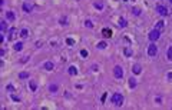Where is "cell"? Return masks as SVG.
<instances>
[{
	"instance_id": "6da1fadb",
	"label": "cell",
	"mask_w": 172,
	"mask_h": 110,
	"mask_svg": "<svg viewBox=\"0 0 172 110\" xmlns=\"http://www.w3.org/2000/svg\"><path fill=\"white\" fill-rule=\"evenodd\" d=\"M111 102H112L113 106H122V103H123V96H122L121 93H115V94H112Z\"/></svg>"
},
{
	"instance_id": "7a4b0ae2",
	"label": "cell",
	"mask_w": 172,
	"mask_h": 110,
	"mask_svg": "<svg viewBox=\"0 0 172 110\" xmlns=\"http://www.w3.org/2000/svg\"><path fill=\"white\" fill-rule=\"evenodd\" d=\"M156 53H158V47H156V44H149L148 46V56L149 57H155L156 56Z\"/></svg>"
},
{
	"instance_id": "3957f363",
	"label": "cell",
	"mask_w": 172,
	"mask_h": 110,
	"mask_svg": "<svg viewBox=\"0 0 172 110\" xmlns=\"http://www.w3.org/2000/svg\"><path fill=\"white\" fill-rule=\"evenodd\" d=\"M113 76H115L116 79H122V77H123V69H122L121 66H115V69H113Z\"/></svg>"
},
{
	"instance_id": "277c9868",
	"label": "cell",
	"mask_w": 172,
	"mask_h": 110,
	"mask_svg": "<svg viewBox=\"0 0 172 110\" xmlns=\"http://www.w3.org/2000/svg\"><path fill=\"white\" fill-rule=\"evenodd\" d=\"M161 37V33H159V30H152L151 33H149V40H152V42H155V40H158Z\"/></svg>"
},
{
	"instance_id": "5b68a950",
	"label": "cell",
	"mask_w": 172,
	"mask_h": 110,
	"mask_svg": "<svg viewBox=\"0 0 172 110\" xmlns=\"http://www.w3.org/2000/svg\"><path fill=\"white\" fill-rule=\"evenodd\" d=\"M156 11H158L161 16H168V9H166L165 6H162V4H158V6H156Z\"/></svg>"
},
{
	"instance_id": "8992f818",
	"label": "cell",
	"mask_w": 172,
	"mask_h": 110,
	"mask_svg": "<svg viewBox=\"0 0 172 110\" xmlns=\"http://www.w3.org/2000/svg\"><path fill=\"white\" fill-rule=\"evenodd\" d=\"M22 9H23V11H24V13H30V11L33 10V6H32L30 3H23Z\"/></svg>"
},
{
	"instance_id": "52a82bcc",
	"label": "cell",
	"mask_w": 172,
	"mask_h": 110,
	"mask_svg": "<svg viewBox=\"0 0 172 110\" xmlns=\"http://www.w3.org/2000/svg\"><path fill=\"white\" fill-rule=\"evenodd\" d=\"M53 67H55V64H53L52 62H46V63L43 64V69H44V70H53Z\"/></svg>"
},
{
	"instance_id": "ba28073f",
	"label": "cell",
	"mask_w": 172,
	"mask_h": 110,
	"mask_svg": "<svg viewBox=\"0 0 172 110\" xmlns=\"http://www.w3.org/2000/svg\"><path fill=\"white\" fill-rule=\"evenodd\" d=\"M164 27H165V21H164V20H159V21L156 23V27H155V29L161 31V30H164Z\"/></svg>"
},
{
	"instance_id": "9c48e42d",
	"label": "cell",
	"mask_w": 172,
	"mask_h": 110,
	"mask_svg": "<svg viewBox=\"0 0 172 110\" xmlns=\"http://www.w3.org/2000/svg\"><path fill=\"white\" fill-rule=\"evenodd\" d=\"M102 34H103L105 37H111V36H112V30H111V29H103V30H102Z\"/></svg>"
},
{
	"instance_id": "30bf717a",
	"label": "cell",
	"mask_w": 172,
	"mask_h": 110,
	"mask_svg": "<svg viewBox=\"0 0 172 110\" xmlns=\"http://www.w3.org/2000/svg\"><path fill=\"white\" fill-rule=\"evenodd\" d=\"M132 72H133L135 74H139V73L142 72V69H141V66H139V64H133V69H132Z\"/></svg>"
},
{
	"instance_id": "8fae6325",
	"label": "cell",
	"mask_w": 172,
	"mask_h": 110,
	"mask_svg": "<svg viewBox=\"0 0 172 110\" xmlns=\"http://www.w3.org/2000/svg\"><path fill=\"white\" fill-rule=\"evenodd\" d=\"M13 47H14V50H16V52H20V50L23 49V43H20V42H17V43H16L14 46H13Z\"/></svg>"
},
{
	"instance_id": "7c38bea8",
	"label": "cell",
	"mask_w": 172,
	"mask_h": 110,
	"mask_svg": "<svg viewBox=\"0 0 172 110\" xmlns=\"http://www.w3.org/2000/svg\"><path fill=\"white\" fill-rule=\"evenodd\" d=\"M123 53H125V56H126V57H131V56H132V49H131V47H125Z\"/></svg>"
},
{
	"instance_id": "4fadbf2b",
	"label": "cell",
	"mask_w": 172,
	"mask_h": 110,
	"mask_svg": "<svg viewBox=\"0 0 172 110\" xmlns=\"http://www.w3.org/2000/svg\"><path fill=\"white\" fill-rule=\"evenodd\" d=\"M29 36V30L27 29H22L20 30V37H27Z\"/></svg>"
},
{
	"instance_id": "5bb4252c",
	"label": "cell",
	"mask_w": 172,
	"mask_h": 110,
	"mask_svg": "<svg viewBox=\"0 0 172 110\" xmlns=\"http://www.w3.org/2000/svg\"><path fill=\"white\" fill-rule=\"evenodd\" d=\"M69 74H72V76L78 74V70H76V67H75V66H70V67H69Z\"/></svg>"
},
{
	"instance_id": "9a60e30c",
	"label": "cell",
	"mask_w": 172,
	"mask_h": 110,
	"mask_svg": "<svg viewBox=\"0 0 172 110\" xmlns=\"http://www.w3.org/2000/svg\"><path fill=\"white\" fill-rule=\"evenodd\" d=\"M19 79H29V73L27 72H22V73H19Z\"/></svg>"
},
{
	"instance_id": "2e32d148",
	"label": "cell",
	"mask_w": 172,
	"mask_h": 110,
	"mask_svg": "<svg viewBox=\"0 0 172 110\" xmlns=\"http://www.w3.org/2000/svg\"><path fill=\"white\" fill-rule=\"evenodd\" d=\"M30 89H32V92H36V90H37V84H36V82L30 80Z\"/></svg>"
},
{
	"instance_id": "e0dca14e",
	"label": "cell",
	"mask_w": 172,
	"mask_h": 110,
	"mask_svg": "<svg viewBox=\"0 0 172 110\" xmlns=\"http://www.w3.org/2000/svg\"><path fill=\"white\" fill-rule=\"evenodd\" d=\"M6 16H7V19H9V20H14V13H13V11H7V13H6Z\"/></svg>"
},
{
	"instance_id": "ac0fdd59",
	"label": "cell",
	"mask_w": 172,
	"mask_h": 110,
	"mask_svg": "<svg viewBox=\"0 0 172 110\" xmlns=\"http://www.w3.org/2000/svg\"><path fill=\"white\" fill-rule=\"evenodd\" d=\"M14 31H16V30H14V27H11V29L9 30V39H10V40L14 37Z\"/></svg>"
},
{
	"instance_id": "d6986e66",
	"label": "cell",
	"mask_w": 172,
	"mask_h": 110,
	"mask_svg": "<svg viewBox=\"0 0 172 110\" xmlns=\"http://www.w3.org/2000/svg\"><path fill=\"white\" fill-rule=\"evenodd\" d=\"M119 26H121V27H125V26H126V21H125V19H123V17H121V19H119Z\"/></svg>"
},
{
	"instance_id": "ffe728a7",
	"label": "cell",
	"mask_w": 172,
	"mask_h": 110,
	"mask_svg": "<svg viewBox=\"0 0 172 110\" xmlns=\"http://www.w3.org/2000/svg\"><path fill=\"white\" fill-rule=\"evenodd\" d=\"M106 43L105 42H100V43H98V49H106Z\"/></svg>"
},
{
	"instance_id": "44dd1931",
	"label": "cell",
	"mask_w": 172,
	"mask_h": 110,
	"mask_svg": "<svg viewBox=\"0 0 172 110\" xmlns=\"http://www.w3.org/2000/svg\"><path fill=\"white\" fill-rule=\"evenodd\" d=\"M129 86H131V87H135V86H136V82H135V79H133V77H131V79H129Z\"/></svg>"
},
{
	"instance_id": "7402d4cb",
	"label": "cell",
	"mask_w": 172,
	"mask_h": 110,
	"mask_svg": "<svg viewBox=\"0 0 172 110\" xmlns=\"http://www.w3.org/2000/svg\"><path fill=\"white\" fill-rule=\"evenodd\" d=\"M0 26H1V31H6V29H7V23H6L4 20L1 21V24H0Z\"/></svg>"
},
{
	"instance_id": "603a6c76",
	"label": "cell",
	"mask_w": 172,
	"mask_h": 110,
	"mask_svg": "<svg viewBox=\"0 0 172 110\" xmlns=\"http://www.w3.org/2000/svg\"><path fill=\"white\" fill-rule=\"evenodd\" d=\"M95 7H98V9H103V3H100V1H95Z\"/></svg>"
},
{
	"instance_id": "cb8c5ba5",
	"label": "cell",
	"mask_w": 172,
	"mask_h": 110,
	"mask_svg": "<svg viewBox=\"0 0 172 110\" xmlns=\"http://www.w3.org/2000/svg\"><path fill=\"white\" fill-rule=\"evenodd\" d=\"M85 26H86V27H93V23H92L90 20H86V21H85Z\"/></svg>"
},
{
	"instance_id": "d4e9b609",
	"label": "cell",
	"mask_w": 172,
	"mask_h": 110,
	"mask_svg": "<svg viewBox=\"0 0 172 110\" xmlns=\"http://www.w3.org/2000/svg\"><path fill=\"white\" fill-rule=\"evenodd\" d=\"M66 43H67L69 46H73V44H75V40H73V39H66Z\"/></svg>"
},
{
	"instance_id": "484cf974",
	"label": "cell",
	"mask_w": 172,
	"mask_h": 110,
	"mask_svg": "<svg viewBox=\"0 0 172 110\" xmlns=\"http://www.w3.org/2000/svg\"><path fill=\"white\" fill-rule=\"evenodd\" d=\"M168 59H169V60H172V46L168 49Z\"/></svg>"
},
{
	"instance_id": "4316f807",
	"label": "cell",
	"mask_w": 172,
	"mask_h": 110,
	"mask_svg": "<svg viewBox=\"0 0 172 110\" xmlns=\"http://www.w3.org/2000/svg\"><path fill=\"white\" fill-rule=\"evenodd\" d=\"M56 90H57V86H56V84H52V86H50V92H52V93H55Z\"/></svg>"
},
{
	"instance_id": "83f0119b",
	"label": "cell",
	"mask_w": 172,
	"mask_h": 110,
	"mask_svg": "<svg viewBox=\"0 0 172 110\" xmlns=\"http://www.w3.org/2000/svg\"><path fill=\"white\" fill-rule=\"evenodd\" d=\"M133 14H138V16H139V14H141V9L135 7V9H133Z\"/></svg>"
},
{
	"instance_id": "f1b7e54d",
	"label": "cell",
	"mask_w": 172,
	"mask_h": 110,
	"mask_svg": "<svg viewBox=\"0 0 172 110\" xmlns=\"http://www.w3.org/2000/svg\"><path fill=\"white\" fill-rule=\"evenodd\" d=\"M66 21H67V19H66V17H62V19H60V24H63V26H65V24H67Z\"/></svg>"
},
{
	"instance_id": "f546056e",
	"label": "cell",
	"mask_w": 172,
	"mask_h": 110,
	"mask_svg": "<svg viewBox=\"0 0 172 110\" xmlns=\"http://www.w3.org/2000/svg\"><path fill=\"white\" fill-rule=\"evenodd\" d=\"M80 54H82L83 57H88V50H85V49H83V50H80Z\"/></svg>"
},
{
	"instance_id": "4dcf8cb0",
	"label": "cell",
	"mask_w": 172,
	"mask_h": 110,
	"mask_svg": "<svg viewBox=\"0 0 172 110\" xmlns=\"http://www.w3.org/2000/svg\"><path fill=\"white\" fill-rule=\"evenodd\" d=\"M166 77H168V80H169V82H172V73H171V72L166 74Z\"/></svg>"
},
{
	"instance_id": "1f68e13d",
	"label": "cell",
	"mask_w": 172,
	"mask_h": 110,
	"mask_svg": "<svg viewBox=\"0 0 172 110\" xmlns=\"http://www.w3.org/2000/svg\"><path fill=\"white\" fill-rule=\"evenodd\" d=\"M7 90H10V92H13V90H14V87H13V86H10V84H9V86H7Z\"/></svg>"
},
{
	"instance_id": "d6a6232c",
	"label": "cell",
	"mask_w": 172,
	"mask_h": 110,
	"mask_svg": "<svg viewBox=\"0 0 172 110\" xmlns=\"http://www.w3.org/2000/svg\"><path fill=\"white\" fill-rule=\"evenodd\" d=\"M105 99H106V93H103V96H102V103L105 102Z\"/></svg>"
},
{
	"instance_id": "836d02e7",
	"label": "cell",
	"mask_w": 172,
	"mask_h": 110,
	"mask_svg": "<svg viewBox=\"0 0 172 110\" xmlns=\"http://www.w3.org/2000/svg\"><path fill=\"white\" fill-rule=\"evenodd\" d=\"M171 3H172V0H171Z\"/></svg>"
}]
</instances>
